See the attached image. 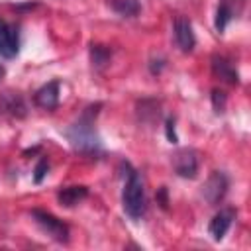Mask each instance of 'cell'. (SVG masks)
I'll return each mask as SVG.
<instances>
[{
  "label": "cell",
  "instance_id": "obj_9",
  "mask_svg": "<svg viewBox=\"0 0 251 251\" xmlns=\"http://www.w3.org/2000/svg\"><path fill=\"white\" fill-rule=\"evenodd\" d=\"M235 220V210L233 208H222L212 220H210V226H208V231L210 235L216 239V241H222L231 226V222Z\"/></svg>",
  "mask_w": 251,
  "mask_h": 251
},
{
  "label": "cell",
  "instance_id": "obj_21",
  "mask_svg": "<svg viewBox=\"0 0 251 251\" xmlns=\"http://www.w3.org/2000/svg\"><path fill=\"white\" fill-rule=\"evenodd\" d=\"M4 73H6V69L0 65V80H2V76H4Z\"/></svg>",
  "mask_w": 251,
  "mask_h": 251
},
{
  "label": "cell",
  "instance_id": "obj_15",
  "mask_svg": "<svg viewBox=\"0 0 251 251\" xmlns=\"http://www.w3.org/2000/svg\"><path fill=\"white\" fill-rule=\"evenodd\" d=\"M110 57H112V51L108 47L98 45V43H92L90 45V61H92V67L96 71H102L110 63Z\"/></svg>",
  "mask_w": 251,
  "mask_h": 251
},
{
  "label": "cell",
  "instance_id": "obj_17",
  "mask_svg": "<svg viewBox=\"0 0 251 251\" xmlns=\"http://www.w3.org/2000/svg\"><path fill=\"white\" fill-rule=\"evenodd\" d=\"M47 171H49V163H47V159H41V161L37 163L35 171H33V182H35V184H41L43 178H45V175H47Z\"/></svg>",
  "mask_w": 251,
  "mask_h": 251
},
{
  "label": "cell",
  "instance_id": "obj_1",
  "mask_svg": "<svg viewBox=\"0 0 251 251\" xmlns=\"http://www.w3.org/2000/svg\"><path fill=\"white\" fill-rule=\"evenodd\" d=\"M100 108H102V104H90V106H86L80 112V116L76 118V122H73L65 129L67 139L80 153L92 155V153H98V149H100V137H98V131L94 127V120H96Z\"/></svg>",
  "mask_w": 251,
  "mask_h": 251
},
{
  "label": "cell",
  "instance_id": "obj_12",
  "mask_svg": "<svg viewBox=\"0 0 251 251\" xmlns=\"http://www.w3.org/2000/svg\"><path fill=\"white\" fill-rule=\"evenodd\" d=\"M86 196H88V188L84 184H73V186H67L57 192V200L65 208H73V206L80 204Z\"/></svg>",
  "mask_w": 251,
  "mask_h": 251
},
{
  "label": "cell",
  "instance_id": "obj_16",
  "mask_svg": "<svg viewBox=\"0 0 251 251\" xmlns=\"http://www.w3.org/2000/svg\"><path fill=\"white\" fill-rule=\"evenodd\" d=\"M226 102H227L226 92H224V90L214 88V90H212V106H214V110H216L218 114H222V112L226 110Z\"/></svg>",
  "mask_w": 251,
  "mask_h": 251
},
{
  "label": "cell",
  "instance_id": "obj_11",
  "mask_svg": "<svg viewBox=\"0 0 251 251\" xmlns=\"http://www.w3.org/2000/svg\"><path fill=\"white\" fill-rule=\"evenodd\" d=\"M212 73H214L220 80H224V82H227V84H237V82H239V75H237L233 63H231L229 59L222 57V55H214V57H212Z\"/></svg>",
  "mask_w": 251,
  "mask_h": 251
},
{
  "label": "cell",
  "instance_id": "obj_18",
  "mask_svg": "<svg viewBox=\"0 0 251 251\" xmlns=\"http://www.w3.org/2000/svg\"><path fill=\"white\" fill-rule=\"evenodd\" d=\"M165 133H167V139L171 143H176L178 141L176 131H175V118H167V122H165Z\"/></svg>",
  "mask_w": 251,
  "mask_h": 251
},
{
  "label": "cell",
  "instance_id": "obj_14",
  "mask_svg": "<svg viewBox=\"0 0 251 251\" xmlns=\"http://www.w3.org/2000/svg\"><path fill=\"white\" fill-rule=\"evenodd\" d=\"M231 18H233V6H231V2L229 0H220L218 10H216V20H214L216 29L222 33L227 27V24L231 22Z\"/></svg>",
  "mask_w": 251,
  "mask_h": 251
},
{
  "label": "cell",
  "instance_id": "obj_7",
  "mask_svg": "<svg viewBox=\"0 0 251 251\" xmlns=\"http://www.w3.org/2000/svg\"><path fill=\"white\" fill-rule=\"evenodd\" d=\"M20 51V33L18 27L0 20V55L4 59H14Z\"/></svg>",
  "mask_w": 251,
  "mask_h": 251
},
{
  "label": "cell",
  "instance_id": "obj_4",
  "mask_svg": "<svg viewBox=\"0 0 251 251\" xmlns=\"http://www.w3.org/2000/svg\"><path fill=\"white\" fill-rule=\"evenodd\" d=\"M227 188H229V178H227V175L222 173V171H214V173L206 178V182H204V186H202V196H204V200H206L210 206H218V204L224 200Z\"/></svg>",
  "mask_w": 251,
  "mask_h": 251
},
{
  "label": "cell",
  "instance_id": "obj_10",
  "mask_svg": "<svg viewBox=\"0 0 251 251\" xmlns=\"http://www.w3.org/2000/svg\"><path fill=\"white\" fill-rule=\"evenodd\" d=\"M33 102L43 110H55L59 106V80H51L43 84L33 94Z\"/></svg>",
  "mask_w": 251,
  "mask_h": 251
},
{
  "label": "cell",
  "instance_id": "obj_2",
  "mask_svg": "<svg viewBox=\"0 0 251 251\" xmlns=\"http://www.w3.org/2000/svg\"><path fill=\"white\" fill-rule=\"evenodd\" d=\"M126 169H127V175H126V182H124V190H122V206L129 218L139 220L147 210L145 186L135 169H131L127 163H126Z\"/></svg>",
  "mask_w": 251,
  "mask_h": 251
},
{
  "label": "cell",
  "instance_id": "obj_19",
  "mask_svg": "<svg viewBox=\"0 0 251 251\" xmlns=\"http://www.w3.org/2000/svg\"><path fill=\"white\" fill-rule=\"evenodd\" d=\"M163 67H165V59H151V63H149L151 75H159L163 71Z\"/></svg>",
  "mask_w": 251,
  "mask_h": 251
},
{
  "label": "cell",
  "instance_id": "obj_6",
  "mask_svg": "<svg viewBox=\"0 0 251 251\" xmlns=\"http://www.w3.org/2000/svg\"><path fill=\"white\" fill-rule=\"evenodd\" d=\"M0 112L10 118H16V120L25 118L27 106L24 102V96L16 90H2L0 92Z\"/></svg>",
  "mask_w": 251,
  "mask_h": 251
},
{
  "label": "cell",
  "instance_id": "obj_13",
  "mask_svg": "<svg viewBox=\"0 0 251 251\" xmlns=\"http://www.w3.org/2000/svg\"><path fill=\"white\" fill-rule=\"evenodd\" d=\"M108 6H110L116 14L124 16V18H133V16H137L139 10H141L139 0H108Z\"/></svg>",
  "mask_w": 251,
  "mask_h": 251
},
{
  "label": "cell",
  "instance_id": "obj_5",
  "mask_svg": "<svg viewBox=\"0 0 251 251\" xmlns=\"http://www.w3.org/2000/svg\"><path fill=\"white\" fill-rule=\"evenodd\" d=\"M173 169L182 178H194L198 175V155L194 149L182 147L173 155Z\"/></svg>",
  "mask_w": 251,
  "mask_h": 251
},
{
  "label": "cell",
  "instance_id": "obj_8",
  "mask_svg": "<svg viewBox=\"0 0 251 251\" xmlns=\"http://www.w3.org/2000/svg\"><path fill=\"white\" fill-rule=\"evenodd\" d=\"M173 29H175V41H176L178 49L184 51V53H190L196 45V37H194L190 22L186 18H176Z\"/></svg>",
  "mask_w": 251,
  "mask_h": 251
},
{
  "label": "cell",
  "instance_id": "obj_20",
  "mask_svg": "<svg viewBox=\"0 0 251 251\" xmlns=\"http://www.w3.org/2000/svg\"><path fill=\"white\" fill-rule=\"evenodd\" d=\"M157 200H159V204H161L163 210L169 208V198H167V188L165 186H161V190L157 192Z\"/></svg>",
  "mask_w": 251,
  "mask_h": 251
},
{
  "label": "cell",
  "instance_id": "obj_3",
  "mask_svg": "<svg viewBox=\"0 0 251 251\" xmlns=\"http://www.w3.org/2000/svg\"><path fill=\"white\" fill-rule=\"evenodd\" d=\"M31 218H33V222L47 233V235H51L55 241H59V243H69V226L63 222V220H59L57 216H53V214H49V212H45V210H31Z\"/></svg>",
  "mask_w": 251,
  "mask_h": 251
}]
</instances>
